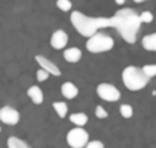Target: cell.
Instances as JSON below:
<instances>
[{
	"label": "cell",
	"mask_w": 156,
	"mask_h": 148,
	"mask_svg": "<svg viewBox=\"0 0 156 148\" xmlns=\"http://www.w3.org/2000/svg\"><path fill=\"white\" fill-rule=\"evenodd\" d=\"M111 21H112L111 27H114L127 44H135L136 43L138 32H140L143 23L140 20V14L135 9H132V8L118 9L111 17Z\"/></svg>",
	"instance_id": "1"
},
{
	"label": "cell",
	"mask_w": 156,
	"mask_h": 148,
	"mask_svg": "<svg viewBox=\"0 0 156 148\" xmlns=\"http://www.w3.org/2000/svg\"><path fill=\"white\" fill-rule=\"evenodd\" d=\"M70 18H71V24L76 29V32L85 38H90L94 33L100 32L102 29L112 26L111 17H108V18L106 17H90L79 11H73Z\"/></svg>",
	"instance_id": "2"
},
{
	"label": "cell",
	"mask_w": 156,
	"mask_h": 148,
	"mask_svg": "<svg viewBox=\"0 0 156 148\" xmlns=\"http://www.w3.org/2000/svg\"><path fill=\"white\" fill-rule=\"evenodd\" d=\"M121 80L124 83V86L129 91H141L149 85V77L144 74V71L140 67L135 65H129L123 70L121 73Z\"/></svg>",
	"instance_id": "3"
},
{
	"label": "cell",
	"mask_w": 156,
	"mask_h": 148,
	"mask_svg": "<svg viewBox=\"0 0 156 148\" xmlns=\"http://www.w3.org/2000/svg\"><path fill=\"white\" fill-rule=\"evenodd\" d=\"M115 46V41L111 35H106L103 32H97L94 33L93 36H90L87 40V44L85 47L90 53H94V54H99V53H106V51H111Z\"/></svg>",
	"instance_id": "4"
},
{
	"label": "cell",
	"mask_w": 156,
	"mask_h": 148,
	"mask_svg": "<svg viewBox=\"0 0 156 148\" xmlns=\"http://www.w3.org/2000/svg\"><path fill=\"white\" fill-rule=\"evenodd\" d=\"M65 139H67V145L70 148H85V145L90 141V135L83 127H76L67 133Z\"/></svg>",
	"instance_id": "5"
},
{
	"label": "cell",
	"mask_w": 156,
	"mask_h": 148,
	"mask_svg": "<svg viewBox=\"0 0 156 148\" xmlns=\"http://www.w3.org/2000/svg\"><path fill=\"white\" fill-rule=\"evenodd\" d=\"M99 98H102L103 101H108V103H115L121 98V92L118 91V88H115L114 85L111 83H100L96 89Z\"/></svg>",
	"instance_id": "6"
},
{
	"label": "cell",
	"mask_w": 156,
	"mask_h": 148,
	"mask_svg": "<svg viewBox=\"0 0 156 148\" xmlns=\"http://www.w3.org/2000/svg\"><path fill=\"white\" fill-rule=\"evenodd\" d=\"M0 121L6 126H17L20 121V112L15 107L3 106L0 107Z\"/></svg>",
	"instance_id": "7"
},
{
	"label": "cell",
	"mask_w": 156,
	"mask_h": 148,
	"mask_svg": "<svg viewBox=\"0 0 156 148\" xmlns=\"http://www.w3.org/2000/svg\"><path fill=\"white\" fill-rule=\"evenodd\" d=\"M35 60L38 62V65L43 68V70H46L50 76H55V77H59L61 76V70H59V67L52 62L50 59H47L46 56H43V54H37L35 56Z\"/></svg>",
	"instance_id": "8"
},
{
	"label": "cell",
	"mask_w": 156,
	"mask_h": 148,
	"mask_svg": "<svg viewBox=\"0 0 156 148\" xmlns=\"http://www.w3.org/2000/svg\"><path fill=\"white\" fill-rule=\"evenodd\" d=\"M68 44V35L65 30L62 29H58L52 33V38H50V46L55 50H64Z\"/></svg>",
	"instance_id": "9"
},
{
	"label": "cell",
	"mask_w": 156,
	"mask_h": 148,
	"mask_svg": "<svg viewBox=\"0 0 156 148\" xmlns=\"http://www.w3.org/2000/svg\"><path fill=\"white\" fill-rule=\"evenodd\" d=\"M61 94L64 95V98L74 100L79 95V89H77V86H76L74 83L65 82V83H62V86H61Z\"/></svg>",
	"instance_id": "10"
},
{
	"label": "cell",
	"mask_w": 156,
	"mask_h": 148,
	"mask_svg": "<svg viewBox=\"0 0 156 148\" xmlns=\"http://www.w3.org/2000/svg\"><path fill=\"white\" fill-rule=\"evenodd\" d=\"M64 59L70 64H76L82 59V51L77 47H68V49H64Z\"/></svg>",
	"instance_id": "11"
},
{
	"label": "cell",
	"mask_w": 156,
	"mask_h": 148,
	"mask_svg": "<svg viewBox=\"0 0 156 148\" xmlns=\"http://www.w3.org/2000/svg\"><path fill=\"white\" fill-rule=\"evenodd\" d=\"M27 97L30 98V101H32L34 104H41V103L44 101L43 89H41L40 86H37V85H34V86H30V88L27 89Z\"/></svg>",
	"instance_id": "12"
},
{
	"label": "cell",
	"mask_w": 156,
	"mask_h": 148,
	"mask_svg": "<svg viewBox=\"0 0 156 148\" xmlns=\"http://www.w3.org/2000/svg\"><path fill=\"white\" fill-rule=\"evenodd\" d=\"M68 119H70V122H73L76 127H83V126L88 124V115H87V113H82V112L71 113Z\"/></svg>",
	"instance_id": "13"
},
{
	"label": "cell",
	"mask_w": 156,
	"mask_h": 148,
	"mask_svg": "<svg viewBox=\"0 0 156 148\" xmlns=\"http://www.w3.org/2000/svg\"><path fill=\"white\" fill-rule=\"evenodd\" d=\"M141 44H143V49L147 50V51H156V32L150 33V35H146L143 38Z\"/></svg>",
	"instance_id": "14"
},
{
	"label": "cell",
	"mask_w": 156,
	"mask_h": 148,
	"mask_svg": "<svg viewBox=\"0 0 156 148\" xmlns=\"http://www.w3.org/2000/svg\"><path fill=\"white\" fill-rule=\"evenodd\" d=\"M52 106H53V110L58 113L59 118H65L68 115V104L65 101H55Z\"/></svg>",
	"instance_id": "15"
},
{
	"label": "cell",
	"mask_w": 156,
	"mask_h": 148,
	"mask_svg": "<svg viewBox=\"0 0 156 148\" xmlns=\"http://www.w3.org/2000/svg\"><path fill=\"white\" fill-rule=\"evenodd\" d=\"M6 145H8V148H32L27 142H24L23 139H20V138H17V136L8 138Z\"/></svg>",
	"instance_id": "16"
},
{
	"label": "cell",
	"mask_w": 156,
	"mask_h": 148,
	"mask_svg": "<svg viewBox=\"0 0 156 148\" xmlns=\"http://www.w3.org/2000/svg\"><path fill=\"white\" fill-rule=\"evenodd\" d=\"M120 113H121V116H123V118L129 119V118H132V116H133V107H132L130 104L124 103V104H121V106H120Z\"/></svg>",
	"instance_id": "17"
},
{
	"label": "cell",
	"mask_w": 156,
	"mask_h": 148,
	"mask_svg": "<svg viewBox=\"0 0 156 148\" xmlns=\"http://www.w3.org/2000/svg\"><path fill=\"white\" fill-rule=\"evenodd\" d=\"M56 6H58L62 12H68V11H71L73 3H71V0H56Z\"/></svg>",
	"instance_id": "18"
},
{
	"label": "cell",
	"mask_w": 156,
	"mask_h": 148,
	"mask_svg": "<svg viewBox=\"0 0 156 148\" xmlns=\"http://www.w3.org/2000/svg\"><path fill=\"white\" fill-rule=\"evenodd\" d=\"M141 70L144 71V74H146L149 79H152V77L156 76V65L155 64H147V65H144Z\"/></svg>",
	"instance_id": "19"
},
{
	"label": "cell",
	"mask_w": 156,
	"mask_h": 148,
	"mask_svg": "<svg viewBox=\"0 0 156 148\" xmlns=\"http://www.w3.org/2000/svg\"><path fill=\"white\" fill-rule=\"evenodd\" d=\"M153 18H155V15L150 12V11H143L141 14H140V20H141V23H152L153 21Z\"/></svg>",
	"instance_id": "20"
},
{
	"label": "cell",
	"mask_w": 156,
	"mask_h": 148,
	"mask_svg": "<svg viewBox=\"0 0 156 148\" xmlns=\"http://www.w3.org/2000/svg\"><path fill=\"white\" fill-rule=\"evenodd\" d=\"M49 76H50V74H49L46 70H43V68H40V70L37 71V80H38V82H46V80L49 79Z\"/></svg>",
	"instance_id": "21"
},
{
	"label": "cell",
	"mask_w": 156,
	"mask_h": 148,
	"mask_svg": "<svg viewBox=\"0 0 156 148\" xmlns=\"http://www.w3.org/2000/svg\"><path fill=\"white\" fill-rule=\"evenodd\" d=\"M96 116H97L99 119L108 118V112H106V109H105L103 106H96Z\"/></svg>",
	"instance_id": "22"
},
{
	"label": "cell",
	"mask_w": 156,
	"mask_h": 148,
	"mask_svg": "<svg viewBox=\"0 0 156 148\" xmlns=\"http://www.w3.org/2000/svg\"><path fill=\"white\" fill-rule=\"evenodd\" d=\"M85 148H105V145L102 141H88Z\"/></svg>",
	"instance_id": "23"
},
{
	"label": "cell",
	"mask_w": 156,
	"mask_h": 148,
	"mask_svg": "<svg viewBox=\"0 0 156 148\" xmlns=\"http://www.w3.org/2000/svg\"><path fill=\"white\" fill-rule=\"evenodd\" d=\"M114 2H115L117 5H124V2H126V0H114Z\"/></svg>",
	"instance_id": "24"
},
{
	"label": "cell",
	"mask_w": 156,
	"mask_h": 148,
	"mask_svg": "<svg viewBox=\"0 0 156 148\" xmlns=\"http://www.w3.org/2000/svg\"><path fill=\"white\" fill-rule=\"evenodd\" d=\"M135 3H143V2H146V0H133Z\"/></svg>",
	"instance_id": "25"
}]
</instances>
